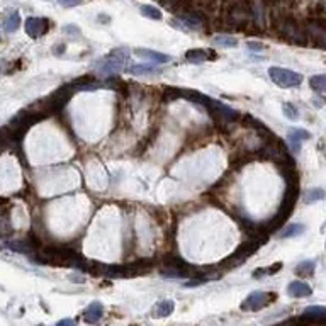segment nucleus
<instances>
[{"mask_svg": "<svg viewBox=\"0 0 326 326\" xmlns=\"http://www.w3.org/2000/svg\"><path fill=\"white\" fill-rule=\"evenodd\" d=\"M275 26H277V31H279L287 41H291L294 44H306V41H307L306 31L302 29L296 21L291 19V17L282 16L279 21L275 22Z\"/></svg>", "mask_w": 326, "mask_h": 326, "instance_id": "obj_1", "label": "nucleus"}, {"mask_svg": "<svg viewBox=\"0 0 326 326\" xmlns=\"http://www.w3.org/2000/svg\"><path fill=\"white\" fill-rule=\"evenodd\" d=\"M128 61H129V51L126 48H124V50H114L109 56H105L104 60H100L99 63H97V68H99V73L113 75V73H118L121 70H124Z\"/></svg>", "mask_w": 326, "mask_h": 326, "instance_id": "obj_2", "label": "nucleus"}, {"mask_svg": "<svg viewBox=\"0 0 326 326\" xmlns=\"http://www.w3.org/2000/svg\"><path fill=\"white\" fill-rule=\"evenodd\" d=\"M297 195H299V187L297 185H289V189L285 190L282 204H280V209L277 211L274 220L270 221L269 231L280 228V225H282V223L287 220V216L291 214V211L294 209V204H296V200H297Z\"/></svg>", "mask_w": 326, "mask_h": 326, "instance_id": "obj_3", "label": "nucleus"}, {"mask_svg": "<svg viewBox=\"0 0 326 326\" xmlns=\"http://www.w3.org/2000/svg\"><path fill=\"white\" fill-rule=\"evenodd\" d=\"M269 77L272 78V82H274L275 85H279L282 88L299 87L302 82L301 73H296V71H292V70L280 68V66H272V68H269Z\"/></svg>", "mask_w": 326, "mask_h": 326, "instance_id": "obj_4", "label": "nucleus"}, {"mask_svg": "<svg viewBox=\"0 0 326 326\" xmlns=\"http://www.w3.org/2000/svg\"><path fill=\"white\" fill-rule=\"evenodd\" d=\"M263 243V240L260 238H253V240H250V241H245V243H241L238 248H236V252L231 255L230 258H226L225 262H223V267H226V269H233V267H238L241 265L247 258L252 255L255 250H258V247Z\"/></svg>", "mask_w": 326, "mask_h": 326, "instance_id": "obj_5", "label": "nucleus"}, {"mask_svg": "<svg viewBox=\"0 0 326 326\" xmlns=\"http://www.w3.org/2000/svg\"><path fill=\"white\" fill-rule=\"evenodd\" d=\"M275 297H277L275 294H270V292H262V291L252 292L247 299H245L243 304H241V309L258 311V309H262V307L269 306Z\"/></svg>", "mask_w": 326, "mask_h": 326, "instance_id": "obj_6", "label": "nucleus"}, {"mask_svg": "<svg viewBox=\"0 0 326 326\" xmlns=\"http://www.w3.org/2000/svg\"><path fill=\"white\" fill-rule=\"evenodd\" d=\"M48 29H50V22L44 17H28L26 21V33L31 38H41L48 33Z\"/></svg>", "mask_w": 326, "mask_h": 326, "instance_id": "obj_7", "label": "nucleus"}, {"mask_svg": "<svg viewBox=\"0 0 326 326\" xmlns=\"http://www.w3.org/2000/svg\"><path fill=\"white\" fill-rule=\"evenodd\" d=\"M102 316H104V306H102L99 301L90 302V304L85 307V311H83V319H85V323L88 324L99 323L102 319Z\"/></svg>", "mask_w": 326, "mask_h": 326, "instance_id": "obj_8", "label": "nucleus"}, {"mask_svg": "<svg viewBox=\"0 0 326 326\" xmlns=\"http://www.w3.org/2000/svg\"><path fill=\"white\" fill-rule=\"evenodd\" d=\"M309 138H311L309 131H306V129H301V128H292L291 131H289L287 140H289V145H291L292 151H297L299 148H301L302 143L307 141Z\"/></svg>", "mask_w": 326, "mask_h": 326, "instance_id": "obj_9", "label": "nucleus"}, {"mask_svg": "<svg viewBox=\"0 0 326 326\" xmlns=\"http://www.w3.org/2000/svg\"><path fill=\"white\" fill-rule=\"evenodd\" d=\"M136 55L141 56V58H146V60L155 61V63H168V61L172 60L168 55H162V53L153 51V50H146V48H138Z\"/></svg>", "mask_w": 326, "mask_h": 326, "instance_id": "obj_10", "label": "nucleus"}, {"mask_svg": "<svg viewBox=\"0 0 326 326\" xmlns=\"http://www.w3.org/2000/svg\"><path fill=\"white\" fill-rule=\"evenodd\" d=\"M6 247L9 250H12V252L22 253V255H29L31 258H34L36 260V252L28 241H26V243L24 241H9V243H6Z\"/></svg>", "mask_w": 326, "mask_h": 326, "instance_id": "obj_11", "label": "nucleus"}, {"mask_svg": "<svg viewBox=\"0 0 326 326\" xmlns=\"http://www.w3.org/2000/svg\"><path fill=\"white\" fill-rule=\"evenodd\" d=\"M287 291H289V296H292V297H307L312 294V289L309 287V285H307L306 282H299V280L291 282Z\"/></svg>", "mask_w": 326, "mask_h": 326, "instance_id": "obj_12", "label": "nucleus"}, {"mask_svg": "<svg viewBox=\"0 0 326 326\" xmlns=\"http://www.w3.org/2000/svg\"><path fill=\"white\" fill-rule=\"evenodd\" d=\"M302 318L307 321H323L326 318V307L323 306H309L302 312Z\"/></svg>", "mask_w": 326, "mask_h": 326, "instance_id": "obj_13", "label": "nucleus"}, {"mask_svg": "<svg viewBox=\"0 0 326 326\" xmlns=\"http://www.w3.org/2000/svg\"><path fill=\"white\" fill-rule=\"evenodd\" d=\"M165 267H170V269H177L180 272H184L185 275H190V265L185 260H182L180 257H167L163 260Z\"/></svg>", "mask_w": 326, "mask_h": 326, "instance_id": "obj_14", "label": "nucleus"}, {"mask_svg": "<svg viewBox=\"0 0 326 326\" xmlns=\"http://www.w3.org/2000/svg\"><path fill=\"white\" fill-rule=\"evenodd\" d=\"M173 312V302L172 301H160L158 304L153 307L151 316L153 318H165V316H170Z\"/></svg>", "mask_w": 326, "mask_h": 326, "instance_id": "obj_15", "label": "nucleus"}, {"mask_svg": "<svg viewBox=\"0 0 326 326\" xmlns=\"http://www.w3.org/2000/svg\"><path fill=\"white\" fill-rule=\"evenodd\" d=\"M209 55H212V51L209 50H189L185 53V58L190 63H202L206 60H212Z\"/></svg>", "mask_w": 326, "mask_h": 326, "instance_id": "obj_16", "label": "nucleus"}, {"mask_svg": "<svg viewBox=\"0 0 326 326\" xmlns=\"http://www.w3.org/2000/svg\"><path fill=\"white\" fill-rule=\"evenodd\" d=\"M304 231V226L299 225V223H292V225H287L282 228V231L279 233V238H294V236H299Z\"/></svg>", "mask_w": 326, "mask_h": 326, "instance_id": "obj_17", "label": "nucleus"}, {"mask_svg": "<svg viewBox=\"0 0 326 326\" xmlns=\"http://www.w3.org/2000/svg\"><path fill=\"white\" fill-rule=\"evenodd\" d=\"M314 269H316V263L314 262H312V260H304V262H301L296 267V274L301 275V277H309V275H312Z\"/></svg>", "mask_w": 326, "mask_h": 326, "instance_id": "obj_18", "label": "nucleus"}, {"mask_svg": "<svg viewBox=\"0 0 326 326\" xmlns=\"http://www.w3.org/2000/svg\"><path fill=\"white\" fill-rule=\"evenodd\" d=\"M131 75H153L158 73V70L153 65H133L131 68H128Z\"/></svg>", "mask_w": 326, "mask_h": 326, "instance_id": "obj_19", "label": "nucleus"}, {"mask_svg": "<svg viewBox=\"0 0 326 326\" xmlns=\"http://www.w3.org/2000/svg\"><path fill=\"white\" fill-rule=\"evenodd\" d=\"M214 44H218V46L221 48H235L238 46V41H236L235 38H231V36H225V34H218L216 38L212 39Z\"/></svg>", "mask_w": 326, "mask_h": 326, "instance_id": "obj_20", "label": "nucleus"}, {"mask_svg": "<svg viewBox=\"0 0 326 326\" xmlns=\"http://www.w3.org/2000/svg\"><path fill=\"white\" fill-rule=\"evenodd\" d=\"M309 82H311V87L314 88L319 95H323V93L326 92V77L324 75H314V77H311Z\"/></svg>", "mask_w": 326, "mask_h": 326, "instance_id": "obj_21", "label": "nucleus"}, {"mask_svg": "<svg viewBox=\"0 0 326 326\" xmlns=\"http://www.w3.org/2000/svg\"><path fill=\"white\" fill-rule=\"evenodd\" d=\"M19 22H21L19 14H17V12H12V14L6 19L4 28H6L7 33H14V31H17V28H19Z\"/></svg>", "mask_w": 326, "mask_h": 326, "instance_id": "obj_22", "label": "nucleus"}, {"mask_svg": "<svg viewBox=\"0 0 326 326\" xmlns=\"http://www.w3.org/2000/svg\"><path fill=\"white\" fill-rule=\"evenodd\" d=\"M141 14L145 17H150V19H155V21L162 19V12H160L158 9L153 7V6H143L141 7Z\"/></svg>", "mask_w": 326, "mask_h": 326, "instance_id": "obj_23", "label": "nucleus"}, {"mask_svg": "<svg viewBox=\"0 0 326 326\" xmlns=\"http://www.w3.org/2000/svg\"><path fill=\"white\" fill-rule=\"evenodd\" d=\"M321 199H324V190L323 189H312L306 194L304 202L311 204V202H316V200H321Z\"/></svg>", "mask_w": 326, "mask_h": 326, "instance_id": "obj_24", "label": "nucleus"}, {"mask_svg": "<svg viewBox=\"0 0 326 326\" xmlns=\"http://www.w3.org/2000/svg\"><path fill=\"white\" fill-rule=\"evenodd\" d=\"M162 275L163 277H172V279H180V277H187L184 272L177 270V269H170V267H163L162 269Z\"/></svg>", "mask_w": 326, "mask_h": 326, "instance_id": "obj_25", "label": "nucleus"}, {"mask_svg": "<svg viewBox=\"0 0 326 326\" xmlns=\"http://www.w3.org/2000/svg\"><path fill=\"white\" fill-rule=\"evenodd\" d=\"M284 114L287 116L289 119H297L299 118V111L292 104H289V102H287V104H284Z\"/></svg>", "mask_w": 326, "mask_h": 326, "instance_id": "obj_26", "label": "nucleus"}, {"mask_svg": "<svg viewBox=\"0 0 326 326\" xmlns=\"http://www.w3.org/2000/svg\"><path fill=\"white\" fill-rule=\"evenodd\" d=\"M63 7H75V6H80L82 0H58Z\"/></svg>", "mask_w": 326, "mask_h": 326, "instance_id": "obj_27", "label": "nucleus"}, {"mask_svg": "<svg viewBox=\"0 0 326 326\" xmlns=\"http://www.w3.org/2000/svg\"><path fill=\"white\" fill-rule=\"evenodd\" d=\"M55 326H77V323H75V319H71V318H65V319H60Z\"/></svg>", "mask_w": 326, "mask_h": 326, "instance_id": "obj_28", "label": "nucleus"}, {"mask_svg": "<svg viewBox=\"0 0 326 326\" xmlns=\"http://www.w3.org/2000/svg\"><path fill=\"white\" fill-rule=\"evenodd\" d=\"M200 284H202V279H192V280H187L184 287H197Z\"/></svg>", "mask_w": 326, "mask_h": 326, "instance_id": "obj_29", "label": "nucleus"}, {"mask_svg": "<svg viewBox=\"0 0 326 326\" xmlns=\"http://www.w3.org/2000/svg\"><path fill=\"white\" fill-rule=\"evenodd\" d=\"M250 48H252V50H255V51H260V50H263V46H262V44H253V43H250Z\"/></svg>", "mask_w": 326, "mask_h": 326, "instance_id": "obj_30", "label": "nucleus"}, {"mask_svg": "<svg viewBox=\"0 0 326 326\" xmlns=\"http://www.w3.org/2000/svg\"><path fill=\"white\" fill-rule=\"evenodd\" d=\"M38 326H44V324H38Z\"/></svg>", "mask_w": 326, "mask_h": 326, "instance_id": "obj_31", "label": "nucleus"}]
</instances>
